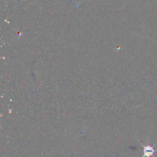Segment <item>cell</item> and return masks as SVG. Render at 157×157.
<instances>
[{"instance_id": "cell-1", "label": "cell", "mask_w": 157, "mask_h": 157, "mask_svg": "<svg viewBox=\"0 0 157 157\" xmlns=\"http://www.w3.org/2000/svg\"><path fill=\"white\" fill-rule=\"evenodd\" d=\"M144 156L142 157H150L152 156L155 151L154 148L150 145H144Z\"/></svg>"}]
</instances>
